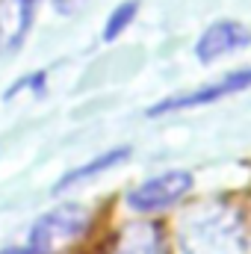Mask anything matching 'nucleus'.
Listing matches in <instances>:
<instances>
[{
  "instance_id": "f257e3e1",
  "label": "nucleus",
  "mask_w": 251,
  "mask_h": 254,
  "mask_svg": "<svg viewBox=\"0 0 251 254\" xmlns=\"http://www.w3.org/2000/svg\"><path fill=\"white\" fill-rule=\"evenodd\" d=\"M181 254H251V207L228 198L192 204L178 222Z\"/></svg>"
},
{
  "instance_id": "f03ea898",
  "label": "nucleus",
  "mask_w": 251,
  "mask_h": 254,
  "mask_svg": "<svg viewBox=\"0 0 251 254\" xmlns=\"http://www.w3.org/2000/svg\"><path fill=\"white\" fill-rule=\"evenodd\" d=\"M89 228V210L83 204H60L48 213H42L27 237L30 254H60L74 246Z\"/></svg>"
},
{
  "instance_id": "39448f33",
  "label": "nucleus",
  "mask_w": 251,
  "mask_h": 254,
  "mask_svg": "<svg viewBox=\"0 0 251 254\" xmlns=\"http://www.w3.org/2000/svg\"><path fill=\"white\" fill-rule=\"evenodd\" d=\"M246 48H251V30L243 27L240 21H228L225 18V21L210 24L198 36L195 57H198V63L210 65V63H216V60H222V57H228V54L246 51Z\"/></svg>"
},
{
  "instance_id": "7ed1b4c3",
  "label": "nucleus",
  "mask_w": 251,
  "mask_h": 254,
  "mask_svg": "<svg viewBox=\"0 0 251 254\" xmlns=\"http://www.w3.org/2000/svg\"><path fill=\"white\" fill-rule=\"evenodd\" d=\"M192 175L184 169H172V172H160L148 181H142L139 187L127 192V207L148 216V213H160L175 207L189 190H192Z\"/></svg>"
},
{
  "instance_id": "423d86ee",
  "label": "nucleus",
  "mask_w": 251,
  "mask_h": 254,
  "mask_svg": "<svg viewBox=\"0 0 251 254\" xmlns=\"http://www.w3.org/2000/svg\"><path fill=\"white\" fill-rule=\"evenodd\" d=\"M39 0H0V57L15 54L33 27Z\"/></svg>"
},
{
  "instance_id": "20e7f679",
  "label": "nucleus",
  "mask_w": 251,
  "mask_h": 254,
  "mask_svg": "<svg viewBox=\"0 0 251 254\" xmlns=\"http://www.w3.org/2000/svg\"><path fill=\"white\" fill-rule=\"evenodd\" d=\"M251 89V68H240V71H231L207 86H198L192 92L184 95H175V98H166L160 101L157 107H151V116H163V113H178V110H192V107H207V104H216L222 98H231L237 92H246Z\"/></svg>"
},
{
  "instance_id": "9b49d317",
  "label": "nucleus",
  "mask_w": 251,
  "mask_h": 254,
  "mask_svg": "<svg viewBox=\"0 0 251 254\" xmlns=\"http://www.w3.org/2000/svg\"><path fill=\"white\" fill-rule=\"evenodd\" d=\"M0 254H30L27 246H9V249H0Z\"/></svg>"
},
{
  "instance_id": "1a4fd4ad",
  "label": "nucleus",
  "mask_w": 251,
  "mask_h": 254,
  "mask_svg": "<svg viewBox=\"0 0 251 254\" xmlns=\"http://www.w3.org/2000/svg\"><path fill=\"white\" fill-rule=\"evenodd\" d=\"M136 12H139V0H125V3H119V6L110 12L107 24H104V39H107V42H116L122 33H127V27L133 24Z\"/></svg>"
},
{
  "instance_id": "6e6552de",
  "label": "nucleus",
  "mask_w": 251,
  "mask_h": 254,
  "mask_svg": "<svg viewBox=\"0 0 251 254\" xmlns=\"http://www.w3.org/2000/svg\"><path fill=\"white\" fill-rule=\"evenodd\" d=\"M116 254H166L163 237L151 222H136L119 237Z\"/></svg>"
},
{
  "instance_id": "9d476101",
  "label": "nucleus",
  "mask_w": 251,
  "mask_h": 254,
  "mask_svg": "<svg viewBox=\"0 0 251 254\" xmlns=\"http://www.w3.org/2000/svg\"><path fill=\"white\" fill-rule=\"evenodd\" d=\"M54 6H57V12H60V15H74L77 9H83V6H86V0H54Z\"/></svg>"
},
{
  "instance_id": "0eeeda50",
  "label": "nucleus",
  "mask_w": 251,
  "mask_h": 254,
  "mask_svg": "<svg viewBox=\"0 0 251 254\" xmlns=\"http://www.w3.org/2000/svg\"><path fill=\"white\" fill-rule=\"evenodd\" d=\"M127 157H130V145H122V148H110V151H104V154L92 157L89 163H83V166L71 169L65 178H60V184H57L54 190L63 192V190H68V187H77V184H86V181H92V178H101L104 172H110V169H116L119 163H125Z\"/></svg>"
}]
</instances>
